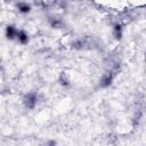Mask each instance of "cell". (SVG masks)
Segmentation results:
<instances>
[{
    "mask_svg": "<svg viewBox=\"0 0 146 146\" xmlns=\"http://www.w3.org/2000/svg\"><path fill=\"white\" fill-rule=\"evenodd\" d=\"M36 100H38V96L34 92H29L25 95L24 99H23V103H24V106L27 107V108H33L35 105H36Z\"/></svg>",
    "mask_w": 146,
    "mask_h": 146,
    "instance_id": "6da1fadb",
    "label": "cell"
},
{
    "mask_svg": "<svg viewBox=\"0 0 146 146\" xmlns=\"http://www.w3.org/2000/svg\"><path fill=\"white\" fill-rule=\"evenodd\" d=\"M113 72L112 71H110V72H107V73H105L103 76H102V79H100V81H99V86L102 87V88H106V87H108L111 83H112V80H113Z\"/></svg>",
    "mask_w": 146,
    "mask_h": 146,
    "instance_id": "7a4b0ae2",
    "label": "cell"
},
{
    "mask_svg": "<svg viewBox=\"0 0 146 146\" xmlns=\"http://www.w3.org/2000/svg\"><path fill=\"white\" fill-rule=\"evenodd\" d=\"M17 34H18V30H16L14 26H8L6 29V35L8 39H15L17 38Z\"/></svg>",
    "mask_w": 146,
    "mask_h": 146,
    "instance_id": "3957f363",
    "label": "cell"
},
{
    "mask_svg": "<svg viewBox=\"0 0 146 146\" xmlns=\"http://www.w3.org/2000/svg\"><path fill=\"white\" fill-rule=\"evenodd\" d=\"M21 43H26L29 41V38H27V34L24 32V31H18V34H17V38H16Z\"/></svg>",
    "mask_w": 146,
    "mask_h": 146,
    "instance_id": "277c9868",
    "label": "cell"
},
{
    "mask_svg": "<svg viewBox=\"0 0 146 146\" xmlns=\"http://www.w3.org/2000/svg\"><path fill=\"white\" fill-rule=\"evenodd\" d=\"M17 7H18V9H19L21 13H29V11L31 10V7H30L27 3H23V2H21V3L17 5Z\"/></svg>",
    "mask_w": 146,
    "mask_h": 146,
    "instance_id": "5b68a950",
    "label": "cell"
},
{
    "mask_svg": "<svg viewBox=\"0 0 146 146\" xmlns=\"http://www.w3.org/2000/svg\"><path fill=\"white\" fill-rule=\"evenodd\" d=\"M50 25L52 26V27H59L60 26V24H62V21L60 19H58V18H50Z\"/></svg>",
    "mask_w": 146,
    "mask_h": 146,
    "instance_id": "8992f818",
    "label": "cell"
},
{
    "mask_svg": "<svg viewBox=\"0 0 146 146\" xmlns=\"http://www.w3.org/2000/svg\"><path fill=\"white\" fill-rule=\"evenodd\" d=\"M65 75H62V79H60V83L63 84V86H67L68 84V80L66 79V78H64Z\"/></svg>",
    "mask_w": 146,
    "mask_h": 146,
    "instance_id": "52a82bcc",
    "label": "cell"
}]
</instances>
